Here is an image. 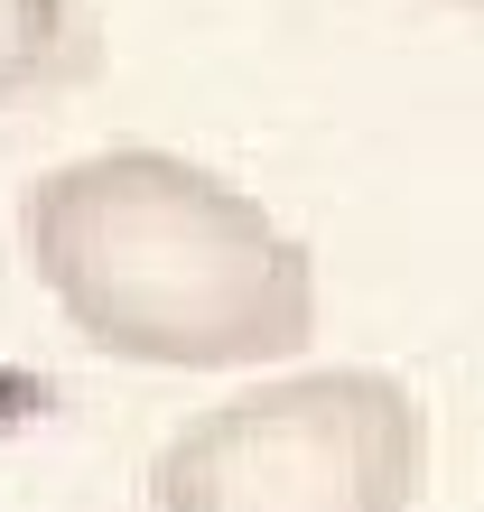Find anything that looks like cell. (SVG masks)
Masks as SVG:
<instances>
[{"mask_svg": "<svg viewBox=\"0 0 484 512\" xmlns=\"http://www.w3.org/2000/svg\"><path fill=\"white\" fill-rule=\"evenodd\" d=\"M66 66H75V0H0V112L47 94Z\"/></svg>", "mask_w": 484, "mask_h": 512, "instance_id": "cell-3", "label": "cell"}, {"mask_svg": "<svg viewBox=\"0 0 484 512\" xmlns=\"http://www.w3.org/2000/svg\"><path fill=\"white\" fill-rule=\"evenodd\" d=\"M429 410L382 364H280L177 419L149 512H419Z\"/></svg>", "mask_w": 484, "mask_h": 512, "instance_id": "cell-2", "label": "cell"}, {"mask_svg": "<svg viewBox=\"0 0 484 512\" xmlns=\"http://www.w3.org/2000/svg\"><path fill=\"white\" fill-rule=\"evenodd\" d=\"M447 10H484V0H447Z\"/></svg>", "mask_w": 484, "mask_h": 512, "instance_id": "cell-4", "label": "cell"}, {"mask_svg": "<svg viewBox=\"0 0 484 512\" xmlns=\"http://www.w3.org/2000/svg\"><path fill=\"white\" fill-rule=\"evenodd\" d=\"M19 252L103 364L280 373L317 336V252L252 187L159 140L38 168L19 196Z\"/></svg>", "mask_w": 484, "mask_h": 512, "instance_id": "cell-1", "label": "cell"}]
</instances>
